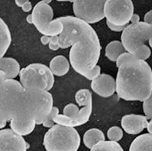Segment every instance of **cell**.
<instances>
[{
    "label": "cell",
    "instance_id": "3",
    "mask_svg": "<svg viewBox=\"0 0 152 151\" xmlns=\"http://www.w3.org/2000/svg\"><path fill=\"white\" fill-rule=\"evenodd\" d=\"M115 63L118 97L125 101L141 102L149 98L152 92V70L149 64L128 52L121 54Z\"/></svg>",
    "mask_w": 152,
    "mask_h": 151
},
{
    "label": "cell",
    "instance_id": "26",
    "mask_svg": "<svg viewBox=\"0 0 152 151\" xmlns=\"http://www.w3.org/2000/svg\"><path fill=\"white\" fill-rule=\"evenodd\" d=\"M144 22L149 25H152V10L147 12L144 16Z\"/></svg>",
    "mask_w": 152,
    "mask_h": 151
},
{
    "label": "cell",
    "instance_id": "24",
    "mask_svg": "<svg viewBox=\"0 0 152 151\" xmlns=\"http://www.w3.org/2000/svg\"><path fill=\"white\" fill-rule=\"evenodd\" d=\"M49 48L53 51H56L60 48L59 36L50 37V42L49 44Z\"/></svg>",
    "mask_w": 152,
    "mask_h": 151
},
{
    "label": "cell",
    "instance_id": "17",
    "mask_svg": "<svg viewBox=\"0 0 152 151\" xmlns=\"http://www.w3.org/2000/svg\"><path fill=\"white\" fill-rule=\"evenodd\" d=\"M126 50L121 41L114 40L109 43L105 48V53L107 58L113 62H116L118 57L122 53H125Z\"/></svg>",
    "mask_w": 152,
    "mask_h": 151
},
{
    "label": "cell",
    "instance_id": "30",
    "mask_svg": "<svg viewBox=\"0 0 152 151\" xmlns=\"http://www.w3.org/2000/svg\"><path fill=\"white\" fill-rule=\"evenodd\" d=\"M146 129H147L149 133L152 135V118L151 119V121L148 122Z\"/></svg>",
    "mask_w": 152,
    "mask_h": 151
},
{
    "label": "cell",
    "instance_id": "32",
    "mask_svg": "<svg viewBox=\"0 0 152 151\" xmlns=\"http://www.w3.org/2000/svg\"><path fill=\"white\" fill-rule=\"evenodd\" d=\"M26 21L29 23H32V17L31 15H28V17H26Z\"/></svg>",
    "mask_w": 152,
    "mask_h": 151
},
{
    "label": "cell",
    "instance_id": "20",
    "mask_svg": "<svg viewBox=\"0 0 152 151\" xmlns=\"http://www.w3.org/2000/svg\"><path fill=\"white\" fill-rule=\"evenodd\" d=\"M124 133L122 129L118 126H113L108 129L107 136L109 141L118 142L120 141L123 137Z\"/></svg>",
    "mask_w": 152,
    "mask_h": 151
},
{
    "label": "cell",
    "instance_id": "6",
    "mask_svg": "<svg viewBox=\"0 0 152 151\" xmlns=\"http://www.w3.org/2000/svg\"><path fill=\"white\" fill-rule=\"evenodd\" d=\"M51 1L38 2L31 12L32 24L43 36H60L64 30L63 24L57 19L53 20V10L49 3Z\"/></svg>",
    "mask_w": 152,
    "mask_h": 151
},
{
    "label": "cell",
    "instance_id": "7",
    "mask_svg": "<svg viewBox=\"0 0 152 151\" xmlns=\"http://www.w3.org/2000/svg\"><path fill=\"white\" fill-rule=\"evenodd\" d=\"M11 43V33L8 25L0 17V70L9 79H15L20 72V65L13 58L4 57Z\"/></svg>",
    "mask_w": 152,
    "mask_h": 151
},
{
    "label": "cell",
    "instance_id": "15",
    "mask_svg": "<svg viewBox=\"0 0 152 151\" xmlns=\"http://www.w3.org/2000/svg\"><path fill=\"white\" fill-rule=\"evenodd\" d=\"M129 151H152V135L145 133L137 137L131 144Z\"/></svg>",
    "mask_w": 152,
    "mask_h": 151
},
{
    "label": "cell",
    "instance_id": "5",
    "mask_svg": "<svg viewBox=\"0 0 152 151\" xmlns=\"http://www.w3.org/2000/svg\"><path fill=\"white\" fill-rule=\"evenodd\" d=\"M43 143L46 151H77L81 137L75 128L56 124L46 132Z\"/></svg>",
    "mask_w": 152,
    "mask_h": 151
},
{
    "label": "cell",
    "instance_id": "28",
    "mask_svg": "<svg viewBox=\"0 0 152 151\" xmlns=\"http://www.w3.org/2000/svg\"><path fill=\"white\" fill-rule=\"evenodd\" d=\"M40 41L41 44L44 45H49L50 42V37L46 36H42L40 38Z\"/></svg>",
    "mask_w": 152,
    "mask_h": 151
},
{
    "label": "cell",
    "instance_id": "10",
    "mask_svg": "<svg viewBox=\"0 0 152 151\" xmlns=\"http://www.w3.org/2000/svg\"><path fill=\"white\" fill-rule=\"evenodd\" d=\"M19 76L20 83L25 88L49 91L45 78L31 64L21 69Z\"/></svg>",
    "mask_w": 152,
    "mask_h": 151
},
{
    "label": "cell",
    "instance_id": "13",
    "mask_svg": "<svg viewBox=\"0 0 152 151\" xmlns=\"http://www.w3.org/2000/svg\"><path fill=\"white\" fill-rule=\"evenodd\" d=\"M148 122L145 116L130 114L122 117L121 127L128 134L137 135L147 128Z\"/></svg>",
    "mask_w": 152,
    "mask_h": 151
},
{
    "label": "cell",
    "instance_id": "4",
    "mask_svg": "<svg viewBox=\"0 0 152 151\" xmlns=\"http://www.w3.org/2000/svg\"><path fill=\"white\" fill-rule=\"evenodd\" d=\"M76 103L79 106H84L81 109L75 104H69L63 110V114H58L54 117V123L63 126L75 128L83 125L89 121L91 116L93 102L91 91L81 89L76 92Z\"/></svg>",
    "mask_w": 152,
    "mask_h": 151
},
{
    "label": "cell",
    "instance_id": "27",
    "mask_svg": "<svg viewBox=\"0 0 152 151\" xmlns=\"http://www.w3.org/2000/svg\"><path fill=\"white\" fill-rule=\"evenodd\" d=\"M55 124H56L54 123V122L53 120H47V119L45 120L42 123V125L44 127H46V128H51L52 127H53Z\"/></svg>",
    "mask_w": 152,
    "mask_h": 151
},
{
    "label": "cell",
    "instance_id": "12",
    "mask_svg": "<svg viewBox=\"0 0 152 151\" xmlns=\"http://www.w3.org/2000/svg\"><path fill=\"white\" fill-rule=\"evenodd\" d=\"M91 88L99 96L107 98L115 92V80L112 76L101 74L91 81Z\"/></svg>",
    "mask_w": 152,
    "mask_h": 151
},
{
    "label": "cell",
    "instance_id": "29",
    "mask_svg": "<svg viewBox=\"0 0 152 151\" xmlns=\"http://www.w3.org/2000/svg\"><path fill=\"white\" fill-rule=\"evenodd\" d=\"M140 20V17L139 15L137 14H134L133 15H132V17L130 19V22L132 23L135 24V23H139Z\"/></svg>",
    "mask_w": 152,
    "mask_h": 151
},
{
    "label": "cell",
    "instance_id": "23",
    "mask_svg": "<svg viewBox=\"0 0 152 151\" xmlns=\"http://www.w3.org/2000/svg\"><path fill=\"white\" fill-rule=\"evenodd\" d=\"M15 4L22 9L25 13H28L33 10V7L31 1L28 0H15Z\"/></svg>",
    "mask_w": 152,
    "mask_h": 151
},
{
    "label": "cell",
    "instance_id": "21",
    "mask_svg": "<svg viewBox=\"0 0 152 151\" xmlns=\"http://www.w3.org/2000/svg\"><path fill=\"white\" fill-rule=\"evenodd\" d=\"M7 79L5 74L0 70V113L5 95L6 81Z\"/></svg>",
    "mask_w": 152,
    "mask_h": 151
},
{
    "label": "cell",
    "instance_id": "18",
    "mask_svg": "<svg viewBox=\"0 0 152 151\" xmlns=\"http://www.w3.org/2000/svg\"><path fill=\"white\" fill-rule=\"evenodd\" d=\"M11 129L16 134L20 136H26L31 133L35 128L36 124V121H31L28 122H19L17 121L10 122Z\"/></svg>",
    "mask_w": 152,
    "mask_h": 151
},
{
    "label": "cell",
    "instance_id": "11",
    "mask_svg": "<svg viewBox=\"0 0 152 151\" xmlns=\"http://www.w3.org/2000/svg\"><path fill=\"white\" fill-rule=\"evenodd\" d=\"M28 144L11 129L0 130V151H26Z\"/></svg>",
    "mask_w": 152,
    "mask_h": 151
},
{
    "label": "cell",
    "instance_id": "1",
    "mask_svg": "<svg viewBox=\"0 0 152 151\" xmlns=\"http://www.w3.org/2000/svg\"><path fill=\"white\" fill-rule=\"evenodd\" d=\"M64 26L59 36L60 48L72 46L69 62L77 73L92 81L101 75L97 65L101 46L98 35L91 25L75 16H64L56 18Z\"/></svg>",
    "mask_w": 152,
    "mask_h": 151
},
{
    "label": "cell",
    "instance_id": "31",
    "mask_svg": "<svg viewBox=\"0 0 152 151\" xmlns=\"http://www.w3.org/2000/svg\"><path fill=\"white\" fill-rule=\"evenodd\" d=\"M7 122L2 120H0V129L4 128L6 127Z\"/></svg>",
    "mask_w": 152,
    "mask_h": 151
},
{
    "label": "cell",
    "instance_id": "25",
    "mask_svg": "<svg viewBox=\"0 0 152 151\" xmlns=\"http://www.w3.org/2000/svg\"><path fill=\"white\" fill-rule=\"evenodd\" d=\"M107 24L108 26V28L113 32H123L124 30L125 29V28L127 26H116V25H114L110 23H109L107 21Z\"/></svg>",
    "mask_w": 152,
    "mask_h": 151
},
{
    "label": "cell",
    "instance_id": "19",
    "mask_svg": "<svg viewBox=\"0 0 152 151\" xmlns=\"http://www.w3.org/2000/svg\"><path fill=\"white\" fill-rule=\"evenodd\" d=\"M91 151H124V150L121 145L117 142L104 141L95 145Z\"/></svg>",
    "mask_w": 152,
    "mask_h": 151
},
{
    "label": "cell",
    "instance_id": "9",
    "mask_svg": "<svg viewBox=\"0 0 152 151\" xmlns=\"http://www.w3.org/2000/svg\"><path fill=\"white\" fill-rule=\"evenodd\" d=\"M105 0H76L73 1V10L76 18L88 24L99 23L105 18Z\"/></svg>",
    "mask_w": 152,
    "mask_h": 151
},
{
    "label": "cell",
    "instance_id": "8",
    "mask_svg": "<svg viewBox=\"0 0 152 151\" xmlns=\"http://www.w3.org/2000/svg\"><path fill=\"white\" fill-rule=\"evenodd\" d=\"M134 5L131 0H107L104 15L107 21L116 26H128L134 15Z\"/></svg>",
    "mask_w": 152,
    "mask_h": 151
},
{
    "label": "cell",
    "instance_id": "22",
    "mask_svg": "<svg viewBox=\"0 0 152 151\" xmlns=\"http://www.w3.org/2000/svg\"><path fill=\"white\" fill-rule=\"evenodd\" d=\"M143 111L148 120L152 118V92L149 97L143 102Z\"/></svg>",
    "mask_w": 152,
    "mask_h": 151
},
{
    "label": "cell",
    "instance_id": "16",
    "mask_svg": "<svg viewBox=\"0 0 152 151\" xmlns=\"http://www.w3.org/2000/svg\"><path fill=\"white\" fill-rule=\"evenodd\" d=\"M83 141L85 147L91 150L97 144L105 141V136L103 132L99 129H90L85 133Z\"/></svg>",
    "mask_w": 152,
    "mask_h": 151
},
{
    "label": "cell",
    "instance_id": "14",
    "mask_svg": "<svg viewBox=\"0 0 152 151\" xmlns=\"http://www.w3.org/2000/svg\"><path fill=\"white\" fill-rule=\"evenodd\" d=\"M70 62L62 55L56 56L49 63V68L54 76L62 77L66 75L70 69Z\"/></svg>",
    "mask_w": 152,
    "mask_h": 151
},
{
    "label": "cell",
    "instance_id": "2",
    "mask_svg": "<svg viewBox=\"0 0 152 151\" xmlns=\"http://www.w3.org/2000/svg\"><path fill=\"white\" fill-rule=\"evenodd\" d=\"M53 108V98L49 92L26 89L15 79H7L0 120L42 124Z\"/></svg>",
    "mask_w": 152,
    "mask_h": 151
}]
</instances>
